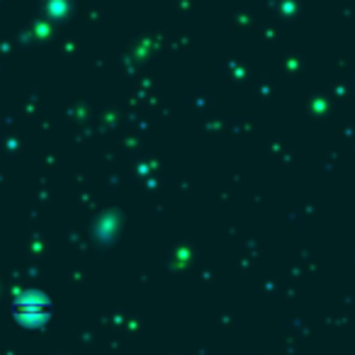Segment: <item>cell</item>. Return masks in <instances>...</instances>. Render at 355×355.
Here are the masks:
<instances>
[]
</instances>
